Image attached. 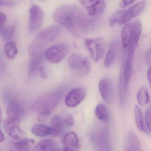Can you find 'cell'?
Segmentation results:
<instances>
[{
	"instance_id": "cell-1",
	"label": "cell",
	"mask_w": 151,
	"mask_h": 151,
	"mask_svg": "<svg viewBox=\"0 0 151 151\" xmlns=\"http://www.w3.org/2000/svg\"><path fill=\"white\" fill-rule=\"evenodd\" d=\"M53 17L76 37L92 31L99 24L98 19L88 16L73 4L59 7L54 12Z\"/></svg>"
},
{
	"instance_id": "cell-2",
	"label": "cell",
	"mask_w": 151,
	"mask_h": 151,
	"mask_svg": "<svg viewBox=\"0 0 151 151\" xmlns=\"http://www.w3.org/2000/svg\"><path fill=\"white\" fill-rule=\"evenodd\" d=\"M63 28L60 25H54L46 28L39 32L28 48L30 55L34 56L47 45L53 41L62 33Z\"/></svg>"
},
{
	"instance_id": "cell-3",
	"label": "cell",
	"mask_w": 151,
	"mask_h": 151,
	"mask_svg": "<svg viewBox=\"0 0 151 151\" xmlns=\"http://www.w3.org/2000/svg\"><path fill=\"white\" fill-rule=\"evenodd\" d=\"M64 92V88H59L44 94L35 101L32 106L36 112H49L57 106Z\"/></svg>"
},
{
	"instance_id": "cell-4",
	"label": "cell",
	"mask_w": 151,
	"mask_h": 151,
	"mask_svg": "<svg viewBox=\"0 0 151 151\" xmlns=\"http://www.w3.org/2000/svg\"><path fill=\"white\" fill-rule=\"evenodd\" d=\"M68 64L73 71L79 75L85 76L90 73L91 66L90 61L85 56L74 53L69 57Z\"/></svg>"
},
{
	"instance_id": "cell-5",
	"label": "cell",
	"mask_w": 151,
	"mask_h": 151,
	"mask_svg": "<svg viewBox=\"0 0 151 151\" xmlns=\"http://www.w3.org/2000/svg\"><path fill=\"white\" fill-rule=\"evenodd\" d=\"M85 45L94 61L100 60L104 56L105 42L101 38H87L84 40Z\"/></svg>"
},
{
	"instance_id": "cell-6",
	"label": "cell",
	"mask_w": 151,
	"mask_h": 151,
	"mask_svg": "<svg viewBox=\"0 0 151 151\" xmlns=\"http://www.w3.org/2000/svg\"><path fill=\"white\" fill-rule=\"evenodd\" d=\"M69 49V47L66 44H58L48 48L45 53V56L49 62L59 63L67 55Z\"/></svg>"
},
{
	"instance_id": "cell-7",
	"label": "cell",
	"mask_w": 151,
	"mask_h": 151,
	"mask_svg": "<svg viewBox=\"0 0 151 151\" xmlns=\"http://www.w3.org/2000/svg\"><path fill=\"white\" fill-rule=\"evenodd\" d=\"M20 118L8 117L3 122V128L11 137L19 139L24 135V132L20 128Z\"/></svg>"
},
{
	"instance_id": "cell-8",
	"label": "cell",
	"mask_w": 151,
	"mask_h": 151,
	"mask_svg": "<svg viewBox=\"0 0 151 151\" xmlns=\"http://www.w3.org/2000/svg\"><path fill=\"white\" fill-rule=\"evenodd\" d=\"M82 6L86 10L89 16L93 18L102 15L106 9V3L104 1H80Z\"/></svg>"
},
{
	"instance_id": "cell-9",
	"label": "cell",
	"mask_w": 151,
	"mask_h": 151,
	"mask_svg": "<svg viewBox=\"0 0 151 151\" xmlns=\"http://www.w3.org/2000/svg\"><path fill=\"white\" fill-rule=\"evenodd\" d=\"M29 30L32 32L37 31L41 27L44 18L42 9L37 5H33L30 9Z\"/></svg>"
},
{
	"instance_id": "cell-10",
	"label": "cell",
	"mask_w": 151,
	"mask_h": 151,
	"mask_svg": "<svg viewBox=\"0 0 151 151\" xmlns=\"http://www.w3.org/2000/svg\"><path fill=\"white\" fill-rule=\"evenodd\" d=\"M86 97V91L83 87H78L71 90L66 96L65 105L70 108H74L83 101Z\"/></svg>"
},
{
	"instance_id": "cell-11",
	"label": "cell",
	"mask_w": 151,
	"mask_h": 151,
	"mask_svg": "<svg viewBox=\"0 0 151 151\" xmlns=\"http://www.w3.org/2000/svg\"><path fill=\"white\" fill-rule=\"evenodd\" d=\"M141 31H142V25H141V22L139 20H136L133 22L132 37L130 44L129 46L128 55L126 58L127 60L132 61V58L134 56L136 47L139 40Z\"/></svg>"
},
{
	"instance_id": "cell-12",
	"label": "cell",
	"mask_w": 151,
	"mask_h": 151,
	"mask_svg": "<svg viewBox=\"0 0 151 151\" xmlns=\"http://www.w3.org/2000/svg\"><path fill=\"white\" fill-rule=\"evenodd\" d=\"M99 91L101 96L104 101L107 103L112 101L113 96V83L109 77L102 78L99 84Z\"/></svg>"
},
{
	"instance_id": "cell-13",
	"label": "cell",
	"mask_w": 151,
	"mask_h": 151,
	"mask_svg": "<svg viewBox=\"0 0 151 151\" xmlns=\"http://www.w3.org/2000/svg\"><path fill=\"white\" fill-rule=\"evenodd\" d=\"M145 1H143L138 2L129 9H126L123 17L122 24L127 23L132 20L134 17L139 14L145 8Z\"/></svg>"
},
{
	"instance_id": "cell-14",
	"label": "cell",
	"mask_w": 151,
	"mask_h": 151,
	"mask_svg": "<svg viewBox=\"0 0 151 151\" xmlns=\"http://www.w3.org/2000/svg\"><path fill=\"white\" fill-rule=\"evenodd\" d=\"M65 151H76L78 147V140L75 132H70L66 133L62 139Z\"/></svg>"
},
{
	"instance_id": "cell-15",
	"label": "cell",
	"mask_w": 151,
	"mask_h": 151,
	"mask_svg": "<svg viewBox=\"0 0 151 151\" xmlns=\"http://www.w3.org/2000/svg\"><path fill=\"white\" fill-rule=\"evenodd\" d=\"M45 54L44 53H38L33 57L29 63L28 75L30 78H33L39 73L40 68L43 64Z\"/></svg>"
},
{
	"instance_id": "cell-16",
	"label": "cell",
	"mask_w": 151,
	"mask_h": 151,
	"mask_svg": "<svg viewBox=\"0 0 151 151\" xmlns=\"http://www.w3.org/2000/svg\"><path fill=\"white\" fill-rule=\"evenodd\" d=\"M24 108L23 105L18 101H12L8 106L7 114L9 117L21 119L24 115Z\"/></svg>"
},
{
	"instance_id": "cell-17",
	"label": "cell",
	"mask_w": 151,
	"mask_h": 151,
	"mask_svg": "<svg viewBox=\"0 0 151 151\" xmlns=\"http://www.w3.org/2000/svg\"><path fill=\"white\" fill-rule=\"evenodd\" d=\"M128 85L125 83L124 77V64L123 63L120 72V78H119V100L120 104L122 106H124L126 102L127 98V91Z\"/></svg>"
},
{
	"instance_id": "cell-18",
	"label": "cell",
	"mask_w": 151,
	"mask_h": 151,
	"mask_svg": "<svg viewBox=\"0 0 151 151\" xmlns=\"http://www.w3.org/2000/svg\"><path fill=\"white\" fill-rule=\"evenodd\" d=\"M32 133L37 137H44L47 136H57V131L52 127L44 124H35L31 129Z\"/></svg>"
},
{
	"instance_id": "cell-19",
	"label": "cell",
	"mask_w": 151,
	"mask_h": 151,
	"mask_svg": "<svg viewBox=\"0 0 151 151\" xmlns=\"http://www.w3.org/2000/svg\"><path fill=\"white\" fill-rule=\"evenodd\" d=\"M133 22L128 23L124 26L121 32V41L124 48L129 46L132 37Z\"/></svg>"
},
{
	"instance_id": "cell-20",
	"label": "cell",
	"mask_w": 151,
	"mask_h": 151,
	"mask_svg": "<svg viewBox=\"0 0 151 151\" xmlns=\"http://www.w3.org/2000/svg\"><path fill=\"white\" fill-rule=\"evenodd\" d=\"M117 43L116 40H114L110 43L104 63V67L106 68H109L114 61L117 51Z\"/></svg>"
},
{
	"instance_id": "cell-21",
	"label": "cell",
	"mask_w": 151,
	"mask_h": 151,
	"mask_svg": "<svg viewBox=\"0 0 151 151\" xmlns=\"http://www.w3.org/2000/svg\"><path fill=\"white\" fill-rule=\"evenodd\" d=\"M95 114L99 120L103 122L108 121L109 117V111L107 107L103 103L97 105L95 109Z\"/></svg>"
},
{
	"instance_id": "cell-22",
	"label": "cell",
	"mask_w": 151,
	"mask_h": 151,
	"mask_svg": "<svg viewBox=\"0 0 151 151\" xmlns=\"http://www.w3.org/2000/svg\"><path fill=\"white\" fill-rule=\"evenodd\" d=\"M137 101L140 106H144L148 104L150 101L148 90L145 86L140 87L137 96Z\"/></svg>"
},
{
	"instance_id": "cell-23",
	"label": "cell",
	"mask_w": 151,
	"mask_h": 151,
	"mask_svg": "<svg viewBox=\"0 0 151 151\" xmlns=\"http://www.w3.org/2000/svg\"><path fill=\"white\" fill-rule=\"evenodd\" d=\"M128 141L131 151H143L138 137L133 132H129L128 135Z\"/></svg>"
},
{
	"instance_id": "cell-24",
	"label": "cell",
	"mask_w": 151,
	"mask_h": 151,
	"mask_svg": "<svg viewBox=\"0 0 151 151\" xmlns=\"http://www.w3.org/2000/svg\"><path fill=\"white\" fill-rule=\"evenodd\" d=\"M34 143V139H25L15 143L14 146L18 151H29Z\"/></svg>"
},
{
	"instance_id": "cell-25",
	"label": "cell",
	"mask_w": 151,
	"mask_h": 151,
	"mask_svg": "<svg viewBox=\"0 0 151 151\" xmlns=\"http://www.w3.org/2000/svg\"><path fill=\"white\" fill-rule=\"evenodd\" d=\"M51 124L53 129L57 131L58 135L61 133L65 124L64 120L59 115L54 116L51 119Z\"/></svg>"
},
{
	"instance_id": "cell-26",
	"label": "cell",
	"mask_w": 151,
	"mask_h": 151,
	"mask_svg": "<svg viewBox=\"0 0 151 151\" xmlns=\"http://www.w3.org/2000/svg\"><path fill=\"white\" fill-rule=\"evenodd\" d=\"M134 114H135V122L138 129L139 131H145L143 115L140 108L138 105H136L134 107Z\"/></svg>"
},
{
	"instance_id": "cell-27",
	"label": "cell",
	"mask_w": 151,
	"mask_h": 151,
	"mask_svg": "<svg viewBox=\"0 0 151 151\" xmlns=\"http://www.w3.org/2000/svg\"><path fill=\"white\" fill-rule=\"evenodd\" d=\"M4 50L6 56L10 60L14 59L17 52L16 45L13 41L8 42L5 45Z\"/></svg>"
},
{
	"instance_id": "cell-28",
	"label": "cell",
	"mask_w": 151,
	"mask_h": 151,
	"mask_svg": "<svg viewBox=\"0 0 151 151\" xmlns=\"http://www.w3.org/2000/svg\"><path fill=\"white\" fill-rule=\"evenodd\" d=\"M0 34L1 37L5 40H9L11 39L14 33V25H6L0 28Z\"/></svg>"
},
{
	"instance_id": "cell-29",
	"label": "cell",
	"mask_w": 151,
	"mask_h": 151,
	"mask_svg": "<svg viewBox=\"0 0 151 151\" xmlns=\"http://www.w3.org/2000/svg\"><path fill=\"white\" fill-rule=\"evenodd\" d=\"M125 11L126 9L119 10L113 14L109 18V26L112 27L115 26L116 24H122L123 17Z\"/></svg>"
},
{
	"instance_id": "cell-30",
	"label": "cell",
	"mask_w": 151,
	"mask_h": 151,
	"mask_svg": "<svg viewBox=\"0 0 151 151\" xmlns=\"http://www.w3.org/2000/svg\"><path fill=\"white\" fill-rule=\"evenodd\" d=\"M55 143L52 139H47L39 142L35 147H33L32 151H45L52 147Z\"/></svg>"
},
{
	"instance_id": "cell-31",
	"label": "cell",
	"mask_w": 151,
	"mask_h": 151,
	"mask_svg": "<svg viewBox=\"0 0 151 151\" xmlns=\"http://www.w3.org/2000/svg\"><path fill=\"white\" fill-rule=\"evenodd\" d=\"M124 77L125 83L128 85L130 79L132 75V61L128 60L127 59L124 62Z\"/></svg>"
},
{
	"instance_id": "cell-32",
	"label": "cell",
	"mask_w": 151,
	"mask_h": 151,
	"mask_svg": "<svg viewBox=\"0 0 151 151\" xmlns=\"http://www.w3.org/2000/svg\"><path fill=\"white\" fill-rule=\"evenodd\" d=\"M145 119L147 129L151 133V104L148 106L147 109Z\"/></svg>"
},
{
	"instance_id": "cell-33",
	"label": "cell",
	"mask_w": 151,
	"mask_h": 151,
	"mask_svg": "<svg viewBox=\"0 0 151 151\" xmlns=\"http://www.w3.org/2000/svg\"><path fill=\"white\" fill-rule=\"evenodd\" d=\"M50 114V112H40L38 116V121L40 122H45L47 120Z\"/></svg>"
},
{
	"instance_id": "cell-34",
	"label": "cell",
	"mask_w": 151,
	"mask_h": 151,
	"mask_svg": "<svg viewBox=\"0 0 151 151\" xmlns=\"http://www.w3.org/2000/svg\"><path fill=\"white\" fill-rule=\"evenodd\" d=\"M15 5V1H13L1 0L0 1V5L3 6L14 7Z\"/></svg>"
},
{
	"instance_id": "cell-35",
	"label": "cell",
	"mask_w": 151,
	"mask_h": 151,
	"mask_svg": "<svg viewBox=\"0 0 151 151\" xmlns=\"http://www.w3.org/2000/svg\"><path fill=\"white\" fill-rule=\"evenodd\" d=\"M65 124L69 126H72L74 124V119L71 115H69L64 120Z\"/></svg>"
},
{
	"instance_id": "cell-36",
	"label": "cell",
	"mask_w": 151,
	"mask_h": 151,
	"mask_svg": "<svg viewBox=\"0 0 151 151\" xmlns=\"http://www.w3.org/2000/svg\"><path fill=\"white\" fill-rule=\"evenodd\" d=\"M39 73L40 75V76L43 78H46L47 77V73L46 70L44 66V64H42L39 71Z\"/></svg>"
},
{
	"instance_id": "cell-37",
	"label": "cell",
	"mask_w": 151,
	"mask_h": 151,
	"mask_svg": "<svg viewBox=\"0 0 151 151\" xmlns=\"http://www.w3.org/2000/svg\"><path fill=\"white\" fill-rule=\"evenodd\" d=\"M134 2V1H131V0H128V1H126V0H124V1H122L120 3V6L121 8H124L125 7H127V6L131 4L132 3Z\"/></svg>"
},
{
	"instance_id": "cell-38",
	"label": "cell",
	"mask_w": 151,
	"mask_h": 151,
	"mask_svg": "<svg viewBox=\"0 0 151 151\" xmlns=\"http://www.w3.org/2000/svg\"><path fill=\"white\" fill-rule=\"evenodd\" d=\"M0 28L3 27L4 26V24L6 22V16L5 14L1 12L0 13Z\"/></svg>"
},
{
	"instance_id": "cell-39",
	"label": "cell",
	"mask_w": 151,
	"mask_h": 151,
	"mask_svg": "<svg viewBox=\"0 0 151 151\" xmlns=\"http://www.w3.org/2000/svg\"><path fill=\"white\" fill-rule=\"evenodd\" d=\"M146 61L147 64L148 65H151V46L148 49L146 56Z\"/></svg>"
},
{
	"instance_id": "cell-40",
	"label": "cell",
	"mask_w": 151,
	"mask_h": 151,
	"mask_svg": "<svg viewBox=\"0 0 151 151\" xmlns=\"http://www.w3.org/2000/svg\"><path fill=\"white\" fill-rule=\"evenodd\" d=\"M1 74H2V73H4V71H5V68H6V66H5V64L4 63V61L2 60V56L1 57Z\"/></svg>"
},
{
	"instance_id": "cell-41",
	"label": "cell",
	"mask_w": 151,
	"mask_h": 151,
	"mask_svg": "<svg viewBox=\"0 0 151 151\" xmlns=\"http://www.w3.org/2000/svg\"><path fill=\"white\" fill-rule=\"evenodd\" d=\"M147 78L150 88L151 89V66L149 67V68L147 70Z\"/></svg>"
},
{
	"instance_id": "cell-42",
	"label": "cell",
	"mask_w": 151,
	"mask_h": 151,
	"mask_svg": "<svg viewBox=\"0 0 151 151\" xmlns=\"http://www.w3.org/2000/svg\"><path fill=\"white\" fill-rule=\"evenodd\" d=\"M0 137H0V141H1V143H2L5 140V136L1 130V132H0Z\"/></svg>"
},
{
	"instance_id": "cell-43",
	"label": "cell",
	"mask_w": 151,
	"mask_h": 151,
	"mask_svg": "<svg viewBox=\"0 0 151 151\" xmlns=\"http://www.w3.org/2000/svg\"><path fill=\"white\" fill-rule=\"evenodd\" d=\"M48 151H64L63 148L62 149H53L51 150H48Z\"/></svg>"
},
{
	"instance_id": "cell-44",
	"label": "cell",
	"mask_w": 151,
	"mask_h": 151,
	"mask_svg": "<svg viewBox=\"0 0 151 151\" xmlns=\"http://www.w3.org/2000/svg\"><path fill=\"white\" fill-rule=\"evenodd\" d=\"M125 151H131L129 148H126L125 149Z\"/></svg>"
}]
</instances>
